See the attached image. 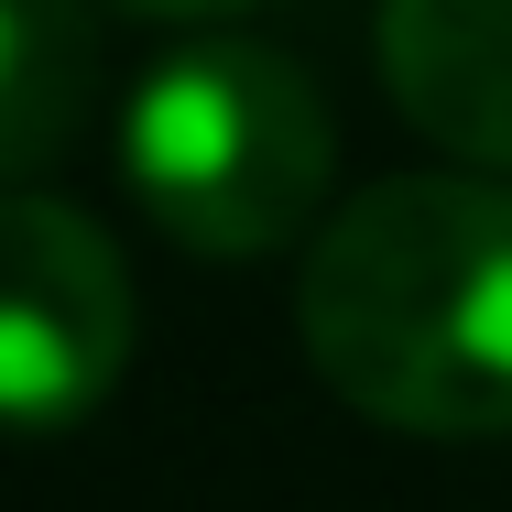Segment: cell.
<instances>
[{"instance_id": "5", "label": "cell", "mask_w": 512, "mask_h": 512, "mask_svg": "<svg viewBox=\"0 0 512 512\" xmlns=\"http://www.w3.org/2000/svg\"><path fill=\"white\" fill-rule=\"evenodd\" d=\"M99 99V22L88 0H0V186L55 164Z\"/></svg>"}, {"instance_id": "2", "label": "cell", "mask_w": 512, "mask_h": 512, "mask_svg": "<svg viewBox=\"0 0 512 512\" xmlns=\"http://www.w3.org/2000/svg\"><path fill=\"white\" fill-rule=\"evenodd\" d=\"M120 175L175 251L262 262V251L316 229L327 175H338V120H327V99L295 55L207 33V44H175L131 88Z\"/></svg>"}, {"instance_id": "1", "label": "cell", "mask_w": 512, "mask_h": 512, "mask_svg": "<svg viewBox=\"0 0 512 512\" xmlns=\"http://www.w3.org/2000/svg\"><path fill=\"white\" fill-rule=\"evenodd\" d=\"M295 338L393 436H512V175H382L306 240Z\"/></svg>"}, {"instance_id": "4", "label": "cell", "mask_w": 512, "mask_h": 512, "mask_svg": "<svg viewBox=\"0 0 512 512\" xmlns=\"http://www.w3.org/2000/svg\"><path fill=\"white\" fill-rule=\"evenodd\" d=\"M382 88L436 153L512 175V0H382Z\"/></svg>"}, {"instance_id": "3", "label": "cell", "mask_w": 512, "mask_h": 512, "mask_svg": "<svg viewBox=\"0 0 512 512\" xmlns=\"http://www.w3.org/2000/svg\"><path fill=\"white\" fill-rule=\"evenodd\" d=\"M131 371V262L66 197H0V425L66 436Z\"/></svg>"}, {"instance_id": "6", "label": "cell", "mask_w": 512, "mask_h": 512, "mask_svg": "<svg viewBox=\"0 0 512 512\" xmlns=\"http://www.w3.org/2000/svg\"><path fill=\"white\" fill-rule=\"evenodd\" d=\"M120 11H142V22H229L251 0H120Z\"/></svg>"}]
</instances>
